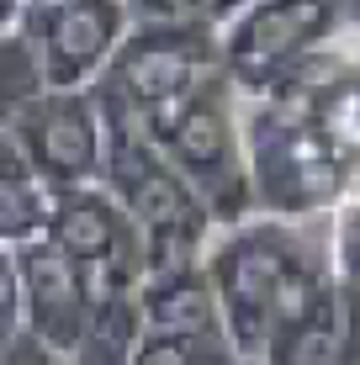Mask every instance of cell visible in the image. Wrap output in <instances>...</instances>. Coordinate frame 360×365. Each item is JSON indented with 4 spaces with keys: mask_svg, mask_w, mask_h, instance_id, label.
I'll list each match as a JSON object with an SVG mask.
<instances>
[{
    "mask_svg": "<svg viewBox=\"0 0 360 365\" xmlns=\"http://www.w3.org/2000/svg\"><path fill=\"white\" fill-rule=\"evenodd\" d=\"M244 133L259 217H339L355 201V170L313 128L307 106L281 96L244 101Z\"/></svg>",
    "mask_w": 360,
    "mask_h": 365,
    "instance_id": "7a4b0ae2",
    "label": "cell"
},
{
    "mask_svg": "<svg viewBox=\"0 0 360 365\" xmlns=\"http://www.w3.org/2000/svg\"><path fill=\"white\" fill-rule=\"evenodd\" d=\"M143 318H148V334H159V339H228L222 297H217V281L207 265L175 270V275H148Z\"/></svg>",
    "mask_w": 360,
    "mask_h": 365,
    "instance_id": "30bf717a",
    "label": "cell"
},
{
    "mask_svg": "<svg viewBox=\"0 0 360 365\" xmlns=\"http://www.w3.org/2000/svg\"><path fill=\"white\" fill-rule=\"evenodd\" d=\"M344 37V0H250L222 32V74L244 101H265L313 53Z\"/></svg>",
    "mask_w": 360,
    "mask_h": 365,
    "instance_id": "277c9868",
    "label": "cell"
},
{
    "mask_svg": "<svg viewBox=\"0 0 360 365\" xmlns=\"http://www.w3.org/2000/svg\"><path fill=\"white\" fill-rule=\"evenodd\" d=\"M339 270L344 286H360V196L339 212Z\"/></svg>",
    "mask_w": 360,
    "mask_h": 365,
    "instance_id": "e0dca14e",
    "label": "cell"
},
{
    "mask_svg": "<svg viewBox=\"0 0 360 365\" xmlns=\"http://www.w3.org/2000/svg\"><path fill=\"white\" fill-rule=\"evenodd\" d=\"M344 21H350V37H360V0H344Z\"/></svg>",
    "mask_w": 360,
    "mask_h": 365,
    "instance_id": "ac0fdd59",
    "label": "cell"
},
{
    "mask_svg": "<svg viewBox=\"0 0 360 365\" xmlns=\"http://www.w3.org/2000/svg\"><path fill=\"white\" fill-rule=\"evenodd\" d=\"M0 143H11L53 191L101 185L106 117L96 91H48L16 111H0Z\"/></svg>",
    "mask_w": 360,
    "mask_h": 365,
    "instance_id": "8992f818",
    "label": "cell"
},
{
    "mask_svg": "<svg viewBox=\"0 0 360 365\" xmlns=\"http://www.w3.org/2000/svg\"><path fill=\"white\" fill-rule=\"evenodd\" d=\"M58 191L37 175L11 143H0V244H32L48 233Z\"/></svg>",
    "mask_w": 360,
    "mask_h": 365,
    "instance_id": "8fae6325",
    "label": "cell"
},
{
    "mask_svg": "<svg viewBox=\"0 0 360 365\" xmlns=\"http://www.w3.org/2000/svg\"><path fill=\"white\" fill-rule=\"evenodd\" d=\"M48 238H53L58 249H69V255L85 265L96 297L101 292H128V286L148 281V238L106 185L58 191Z\"/></svg>",
    "mask_w": 360,
    "mask_h": 365,
    "instance_id": "9c48e42d",
    "label": "cell"
},
{
    "mask_svg": "<svg viewBox=\"0 0 360 365\" xmlns=\"http://www.w3.org/2000/svg\"><path fill=\"white\" fill-rule=\"evenodd\" d=\"M212 74H222V37L196 27H133L122 53L111 58L106 80L96 91L133 101V106L165 111L202 91Z\"/></svg>",
    "mask_w": 360,
    "mask_h": 365,
    "instance_id": "52a82bcc",
    "label": "cell"
},
{
    "mask_svg": "<svg viewBox=\"0 0 360 365\" xmlns=\"http://www.w3.org/2000/svg\"><path fill=\"white\" fill-rule=\"evenodd\" d=\"M133 27L138 21L128 0H37L27 16V32L48 64L53 91H96Z\"/></svg>",
    "mask_w": 360,
    "mask_h": 365,
    "instance_id": "ba28073f",
    "label": "cell"
},
{
    "mask_svg": "<svg viewBox=\"0 0 360 365\" xmlns=\"http://www.w3.org/2000/svg\"><path fill=\"white\" fill-rule=\"evenodd\" d=\"M138 365H250L233 349V339H159L148 334Z\"/></svg>",
    "mask_w": 360,
    "mask_h": 365,
    "instance_id": "9a60e30c",
    "label": "cell"
},
{
    "mask_svg": "<svg viewBox=\"0 0 360 365\" xmlns=\"http://www.w3.org/2000/svg\"><path fill=\"white\" fill-rule=\"evenodd\" d=\"M138 27H196V32H228L250 0H128Z\"/></svg>",
    "mask_w": 360,
    "mask_h": 365,
    "instance_id": "5bb4252c",
    "label": "cell"
},
{
    "mask_svg": "<svg viewBox=\"0 0 360 365\" xmlns=\"http://www.w3.org/2000/svg\"><path fill=\"white\" fill-rule=\"evenodd\" d=\"M0 286H6V318H0V339L32 334L48 349L80 355L96 323V286L85 265L58 249L53 238H32V244L0 249Z\"/></svg>",
    "mask_w": 360,
    "mask_h": 365,
    "instance_id": "5b68a950",
    "label": "cell"
},
{
    "mask_svg": "<svg viewBox=\"0 0 360 365\" xmlns=\"http://www.w3.org/2000/svg\"><path fill=\"white\" fill-rule=\"evenodd\" d=\"M265 365H355L350 360V339H344V292L334 297L318 318H307L302 329L276 339Z\"/></svg>",
    "mask_w": 360,
    "mask_h": 365,
    "instance_id": "7c38bea8",
    "label": "cell"
},
{
    "mask_svg": "<svg viewBox=\"0 0 360 365\" xmlns=\"http://www.w3.org/2000/svg\"><path fill=\"white\" fill-rule=\"evenodd\" d=\"M154 122L170 165L202 196L217 228H239V222L259 217L254 175H250V133H244V96L228 74H212L202 91L154 111Z\"/></svg>",
    "mask_w": 360,
    "mask_h": 365,
    "instance_id": "3957f363",
    "label": "cell"
},
{
    "mask_svg": "<svg viewBox=\"0 0 360 365\" xmlns=\"http://www.w3.org/2000/svg\"><path fill=\"white\" fill-rule=\"evenodd\" d=\"M0 365H74V355L48 349L32 334H11V339H0Z\"/></svg>",
    "mask_w": 360,
    "mask_h": 365,
    "instance_id": "2e32d148",
    "label": "cell"
},
{
    "mask_svg": "<svg viewBox=\"0 0 360 365\" xmlns=\"http://www.w3.org/2000/svg\"><path fill=\"white\" fill-rule=\"evenodd\" d=\"M207 270L217 281L233 349L250 365H265L276 339L318 318L344 292L339 217H250L239 228H217Z\"/></svg>",
    "mask_w": 360,
    "mask_h": 365,
    "instance_id": "6da1fadb",
    "label": "cell"
},
{
    "mask_svg": "<svg viewBox=\"0 0 360 365\" xmlns=\"http://www.w3.org/2000/svg\"><path fill=\"white\" fill-rule=\"evenodd\" d=\"M53 85H48V64L43 53H37L32 32H0V111H16L27 106V101L48 96Z\"/></svg>",
    "mask_w": 360,
    "mask_h": 365,
    "instance_id": "4fadbf2b",
    "label": "cell"
}]
</instances>
